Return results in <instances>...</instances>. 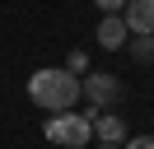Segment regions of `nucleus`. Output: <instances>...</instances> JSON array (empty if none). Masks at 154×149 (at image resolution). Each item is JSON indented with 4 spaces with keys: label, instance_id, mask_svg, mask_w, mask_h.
Returning <instances> with one entry per match:
<instances>
[{
    "label": "nucleus",
    "instance_id": "8",
    "mask_svg": "<svg viewBox=\"0 0 154 149\" xmlns=\"http://www.w3.org/2000/svg\"><path fill=\"white\" fill-rule=\"evenodd\" d=\"M66 70H70V74H84V70H89V51H70Z\"/></svg>",
    "mask_w": 154,
    "mask_h": 149
},
{
    "label": "nucleus",
    "instance_id": "3",
    "mask_svg": "<svg viewBox=\"0 0 154 149\" xmlns=\"http://www.w3.org/2000/svg\"><path fill=\"white\" fill-rule=\"evenodd\" d=\"M79 89H84V98L94 102V107H112V102L122 98L117 74H89V79H79Z\"/></svg>",
    "mask_w": 154,
    "mask_h": 149
},
{
    "label": "nucleus",
    "instance_id": "7",
    "mask_svg": "<svg viewBox=\"0 0 154 149\" xmlns=\"http://www.w3.org/2000/svg\"><path fill=\"white\" fill-rule=\"evenodd\" d=\"M126 47H131V56H135L140 65L154 61V33H131V37H126Z\"/></svg>",
    "mask_w": 154,
    "mask_h": 149
},
{
    "label": "nucleus",
    "instance_id": "9",
    "mask_svg": "<svg viewBox=\"0 0 154 149\" xmlns=\"http://www.w3.org/2000/svg\"><path fill=\"white\" fill-rule=\"evenodd\" d=\"M122 149H154V135H126Z\"/></svg>",
    "mask_w": 154,
    "mask_h": 149
},
{
    "label": "nucleus",
    "instance_id": "6",
    "mask_svg": "<svg viewBox=\"0 0 154 149\" xmlns=\"http://www.w3.org/2000/svg\"><path fill=\"white\" fill-rule=\"evenodd\" d=\"M94 135H98V140H117V144H122V140H126V121L98 107V112H94Z\"/></svg>",
    "mask_w": 154,
    "mask_h": 149
},
{
    "label": "nucleus",
    "instance_id": "10",
    "mask_svg": "<svg viewBox=\"0 0 154 149\" xmlns=\"http://www.w3.org/2000/svg\"><path fill=\"white\" fill-rule=\"evenodd\" d=\"M94 5L103 9V14H122V5H126V0H94Z\"/></svg>",
    "mask_w": 154,
    "mask_h": 149
},
{
    "label": "nucleus",
    "instance_id": "2",
    "mask_svg": "<svg viewBox=\"0 0 154 149\" xmlns=\"http://www.w3.org/2000/svg\"><path fill=\"white\" fill-rule=\"evenodd\" d=\"M42 135L51 140V144H70V149H84L89 140H94V117H79L75 107L56 112V117H47V126H42Z\"/></svg>",
    "mask_w": 154,
    "mask_h": 149
},
{
    "label": "nucleus",
    "instance_id": "4",
    "mask_svg": "<svg viewBox=\"0 0 154 149\" xmlns=\"http://www.w3.org/2000/svg\"><path fill=\"white\" fill-rule=\"evenodd\" d=\"M126 37H131V28H126L122 14H103V19H98V47H103V51L126 47Z\"/></svg>",
    "mask_w": 154,
    "mask_h": 149
},
{
    "label": "nucleus",
    "instance_id": "1",
    "mask_svg": "<svg viewBox=\"0 0 154 149\" xmlns=\"http://www.w3.org/2000/svg\"><path fill=\"white\" fill-rule=\"evenodd\" d=\"M79 98H84L79 79L70 70H61V65H47V70L28 74V102L42 107V112H66V107H75Z\"/></svg>",
    "mask_w": 154,
    "mask_h": 149
},
{
    "label": "nucleus",
    "instance_id": "5",
    "mask_svg": "<svg viewBox=\"0 0 154 149\" xmlns=\"http://www.w3.org/2000/svg\"><path fill=\"white\" fill-rule=\"evenodd\" d=\"M122 19H126L131 33H154V0H126Z\"/></svg>",
    "mask_w": 154,
    "mask_h": 149
},
{
    "label": "nucleus",
    "instance_id": "11",
    "mask_svg": "<svg viewBox=\"0 0 154 149\" xmlns=\"http://www.w3.org/2000/svg\"><path fill=\"white\" fill-rule=\"evenodd\" d=\"M98 149H122V144H117V140H98Z\"/></svg>",
    "mask_w": 154,
    "mask_h": 149
}]
</instances>
